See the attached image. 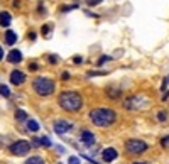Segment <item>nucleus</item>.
Returning a JSON list of instances; mask_svg holds the SVG:
<instances>
[{"label": "nucleus", "instance_id": "f257e3e1", "mask_svg": "<svg viewBox=\"0 0 169 164\" xmlns=\"http://www.w3.org/2000/svg\"><path fill=\"white\" fill-rule=\"evenodd\" d=\"M90 120L95 124L96 127H108V125H112L117 120V113L112 108L100 107V108H93L90 112Z\"/></svg>", "mask_w": 169, "mask_h": 164}, {"label": "nucleus", "instance_id": "f03ea898", "mask_svg": "<svg viewBox=\"0 0 169 164\" xmlns=\"http://www.w3.org/2000/svg\"><path fill=\"white\" fill-rule=\"evenodd\" d=\"M59 105L66 112H78L83 107V98L76 91H63L59 95Z\"/></svg>", "mask_w": 169, "mask_h": 164}, {"label": "nucleus", "instance_id": "7ed1b4c3", "mask_svg": "<svg viewBox=\"0 0 169 164\" xmlns=\"http://www.w3.org/2000/svg\"><path fill=\"white\" fill-rule=\"evenodd\" d=\"M32 88L39 96H49L54 91V81L46 76H37L32 81Z\"/></svg>", "mask_w": 169, "mask_h": 164}, {"label": "nucleus", "instance_id": "20e7f679", "mask_svg": "<svg viewBox=\"0 0 169 164\" xmlns=\"http://www.w3.org/2000/svg\"><path fill=\"white\" fill-rule=\"evenodd\" d=\"M147 147L149 146L140 139H129L125 142V149L129 154H142L147 151Z\"/></svg>", "mask_w": 169, "mask_h": 164}, {"label": "nucleus", "instance_id": "39448f33", "mask_svg": "<svg viewBox=\"0 0 169 164\" xmlns=\"http://www.w3.org/2000/svg\"><path fill=\"white\" fill-rule=\"evenodd\" d=\"M147 105V100L144 98V96H129L125 101H123V107L125 108H129V110H137V108H142V107Z\"/></svg>", "mask_w": 169, "mask_h": 164}, {"label": "nucleus", "instance_id": "423d86ee", "mask_svg": "<svg viewBox=\"0 0 169 164\" xmlns=\"http://www.w3.org/2000/svg\"><path fill=\"white\" fill-rule=\"evenodd\" d=\"M29 151H31V144L27 140H17L10 146V152L14 156H26Z\"/></svg>", "mask_w": 169, "mask_h": 164}, {"label": "nucleus", "instance_id": "0eeeda50", "mask_svg": "<svg viewBox=\"0 0 169 164\" xmlns=\"http://www.w3.org/2000/svg\"><path fill=\"white\" fill-rule=\"evenodd\" d=\"M73 129V124L68 120H63V118H59V120L54 122V132L56 134H66L68 130Z\"/></svg>", "mask_w": 169, "mask_h": 164}, {"label": "nucleus", "instance_id": "6e6552de", "mask_svg": "<svg viewBox=\"0 0 169 164\" xmlns=\"http://www.w3.org/2000/svg\"><path fill=\"white\" fill-rule=\"evenodd\" d=\"M26 81V74H24V71H21V69H14L10 73V83L12 85H22Z\"/></svg>", "mask_w": 169, "mask_h": 164}, {"label": "nucleus", "instance_id": "1a4fd4ad", "mask_svg": "<svg viewBox=\"0 0 169 164\" xmlns=\"http://www.w3.org/2000/svg\"><path fill=\"white\" fill-rule=\"evenodd\" d=\"M81 142H83L86 147H91V146L95 144V134L91 132V130H83V132H81Z\"/></svg>", "mask_w": 169, "mask_h": 164}, {"label": "nucleus", "instance_id": "9d476101", "mask_svg": "<svg viewBox=\"0 0 169 164\" xmlns=\"http://www.w3.org/2000/svg\"><path fill=\"white\" fill-rule=\"evenodd\" d=\"M117 156H118V152H117V149H113V147H107L105 151L101 152V157H103L105 163H112V161H115Z\"/></svg>", "mask_w": 169, "mask_h": 164}, {"label": "nucleus", "instance_id": "9b49d317", "mask_svg": "<svg viewBox=\"0 0 169 164\" xmlns=\"http://www.w3.org/2000/svg\"><path fill=\"white\" fill-rule=\"evenodd\" d=\"M7 61H9V63H21L22 61V53L17 51V49H12L10 53L7 54Z\"/></svg>", "mask_w": 169, "mask_h": 164}, {"label": "nucleus", "instance_id": "f8f14e48", "mask_svg": "<svg viewBox=\"0 0 169 164\" xmlns=\"http://www.w3.org/2000/svg\"><path fill=\"white\" fill-rule=\"evenodd\" d=\"M10 22H12V15L9 14V12L7 10L0 12V26L2 27H9L10 26Z\"/></svg>", "mask_w": 169, "mask_h": 164}, {"label": "nucleus", "instance_id": "ddd939ff", "mask_svg": "<svg viewBox=\"0 0 169 164\" xmlns=\"http://www.w3.org/2000/svg\"><path fill=\"white\" fill-rule=\"evenodd\" d=\"M17 41V32L14 31H5V44L12 46V44H15Z\"/></svg>", "mask_w": 169, "mask_h": 164}, {"label": "nucleus", "instance_id": "4468645a", "mask_svg": "<svg viewBox=\"0 0 169 164\" xmlns=\"http://www.w3.org/2000/svg\"><path fill=\"white\" fill-rule=\"evenodd\" d=\"M107 95H108V98L115 100V98L120 96V90H118V88H108V90H107Z\"/></svg>", "mask_w": 169, "mask_h": 164}, {"label": "nucleus", "instance_id": "2eb2a0df", "mask_svg": "<svg viewBox=\"0 0 169 164\" xmlns=\"http://www.w3.org/2000/svg\"><path fill=\"white\" fill-rule=\"evenodd\" d=\"M24 164H46V163H44V159L39 157V156H32V157H29Z\"/></svg>", "mask_w": 169, "mask_h": 164}, {"label": "nucleus", "instance_id": "dca6fc26", "mask_svg": "<svg viewBox=\"0 0 169 164\" xmlns=\"http://www.w3.org/2000/svg\"><path fill=\"white\" fill-rule=\"evenodd\" d=\"M15 120L17 122H26V120H29V118H27V113L24 110H15Z\"/></svg>", "mask_w": 169, "mask_h": 164}, {"label": "nucleus", "instance_id": "f3484780", "mask_svg": "<svg viewBox=\"0 0 169 164\" xmlns=\"http://www.w3.org/2000/svg\"><path fill=\"white\" fill-rule=\"evenodd\" d=\"M27 130L37 132V130H39V124H37L36 120H27Z\"/></svg>", "mask_w": 169, "mask_h": 164}, {"label": "nucleus", "instance_id": "a211bd4d", "mask_svg": "<svg viewBox=\"0 0 169 164\" xmlns=\"http://www.w3.org/2000/svg\"><path fill=\"white\" fill-rule=\"evenodd\" d=\"M0 95L5 96V98L10 96V90H9V86H7V85H0Z\"/></svg>", "mask_w": 169, "mask_h": 164}, {"label": "nucleus", "instance_id": "6ab92c4d", "mask_svg": "<svg viewBox=\"0 0 169 164\" xmlns=\"http://www.w3.org/2000/svg\"><path fill=\"white\" fill-rule=\"evenodd\" d=\"M36 144H41V146H46V147H49L51 146V140H49V137H39L36 140Z\"/></svg>", "mask_w": 169, "mask_h": 164}, {"label": "nucleus", "instance_id": "aec40b11", "mask_svg": "<svg viewBox=\"0 0 169 164\" xmlns=\"http://www.w3.org/2000/svg\"><path fill=\"white\" fill-rule=\"evenodd\" d=\"M157 120H159V122H166V120H168V113H166L164 110H161V112L157 113Z\"/></svg>", "mask_w": 169, "mask_h": 164}, {"label": "nucleus", "instance_id": "412c9836", "mask_svg": "<svg viewBox=\"0 0 169 164\" xmlns=\"http://www.w3.org/2000/svg\"><path fill=\"white\" fill-rule=\"evenodd\" d=\"M68 164H79V159L76 157V156H73V157L68 159Z\"/></svg>", "mask_w": 169, "mask_h": 164}, {"label": "nucleus", "instance_id": "4be33fe9", "mask_svg": "<svg viewBox=\"0 0 169 164\" xmlns=\"http://www.w3.org/2000/svg\"><path fill=\"white\" fill-rule=\"evenodd\" d=\"M58 61H59V58H58V56H56V54H51V56H49V63H58Z\"/></svg>", "mask_w": 169, "mask_h": 164}, {"label": "nucleus", "instance_id": "5701e85b", "mask_svg": "<svg viewBox=\"0 0 169 164\" xmlns=\"http://www.w3.org/2000/svg\"><path fill=\"white\" fill-rule=\"evenodd\" d=\"M110 56H101V59L100 61H98V66H100V64H103V63H107V61H110Z\"/></svg>", "mask_w": 169, "mask_h": 164}, {"label": "nucleus", "instance_id": "b1692460", "mask_svg": "<svg viewBox=\"0 0 169 164\" xmlns=\"http://www.w3.org/2000/svg\"><path fill=\"white\" fill-rule=\"evenodd\" d=\"M49 29H51V26H42V34H44V36H49Z\"/></svg>", "mask_w": 169, "mask_h": 164}, {"label": "nucleus", "instance_id": "393cba45", "mask_svg": "<svg viewBox=\"0 0 169 164\" xmlns=\"http://www.w3.org/2000/svg\"><path fill=\"white\" fill-rule=\"evenodd\" d=\"M161 146H162V147H166V146H169V135H168V137H164L162 140H161Z\"/></svg>", "mask_w": 169, "mask_h": 164}, {"label": "nucleus", "instance_id": "a878e982", "mask_svg": "<svg viewBox=\"0 0 169 164\" xmlns=\"http://www.w3.org/2000/svg\"><path fill=\"white\" fill-rule=\"evenodd\" d=\"M29 69H34V71H36V69H39V66H37V63H29Z\"/></svg>", "mask_w": 169, "mask_h": 164}, {"label": "nucleus", "instance_id": "bb28decb", "mask_svg": "<svg viewBox=\"0 0 169 164\" xmlns=\"http://www.w3.org/2000/svg\"><path fill=\"white\" fill-rule=\"evenodd\" d=\"M100 2H101V0H90V2H88V5H98Z\"/></svg>", "mask_w": 169, "mask_h": 164}, {"label": "nucleus", "instance_id": "cd10ccee", "mask_svg": "<svg viewBox=\"0 0 169 164\" xmlns=\"http://www.w3.org/2000/svg\"><path fill=\"white\" fill-rule=\"evenodd\" d=\"M74 63H76V64L81 63V56H74Z\"/></svg>", "mask_w": 169, "mask_h": 164}, {"label": "nucleus", "instance_id": "c85d7f7f", "mask_svg": "<svg viewBox=\"0 0 169 164\" xmlns=\"http://www.w3.org/2000/svg\"><path fill=\"white\" fill-rule=\"evenodd\" d=\"M61 78H63V79H68L69 78V73H66V71H64V73L61 74Z\"/></svg>", "mask_w": 169, "mask_h": 164}, {"label": "nucleus", "instance_id": "c756f323", "mask_svg": "<svg viewBox=\"0 0 169 164\" xmlns=\"http://www.w3.org/2000/svg\"><path fill=\"white\" fill-rule=\"evenodd\" d=\"M29 39H32V41H34V39H36V34H34V32H29Z\"/></svg>", "mask_w": 169, "mask_h": 164}, {"label": "nucleus", "instance_id": "7c9ffc66", "mask_svg": "<svg viewBox=\"0 0 169 164\" xmlns=\"http://www.w3.org/2000/svg\"><path fill=\"white\" fill-rule=\"evenodd\" d=\"M2 58H4V49H2V46H0V61H2Z\"/></svg>", "mask_w": 169, "mask_h": 164}, {"label": "nucleus", "instance_id": "2f4dec72", "mask_svg": "<svg viewBox=\"0 0 169 164\" xmlns=\"http://www.w3.org/2000/svg\"><path fill=\"white\" fill-rule=\"evenodd\" d=\"M134 164H147V163H134Z\"/></svg>", "mask_w": 169, "mask_h": 164}, {"label": "nucleus", "instance_id": "473e14b6", "mask_svg": "<svg viewBox=\"0 0 169 164\" xmlns=\"http://www.w3.org/2000/svg\"><path fill=\"white\" fill-rule=\"evenodd\" d=\"M166 79H168V81H169V76H168V78H166Z\"/></svg>", "mask_w": 169, "mask_h": 164}, {"label": "nucleus", "instance_id": "72a5a7b5", "mask_svg": "<svg viewBox=\"0 0 169 164\" xmlns=\"http://www.w3.org/2000/svg\"><path fill=\"white\" fill-rule=\"evenodd\" d=\"M0 164H2V163H0Z\"/></svg>", "mask_w": 169, "mask_h": 164}]
</instances>
